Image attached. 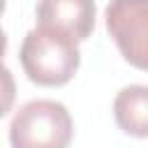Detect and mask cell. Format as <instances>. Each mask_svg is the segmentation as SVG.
<instances>
[{
	"mask_svg": "<svg viewBox=\"0 0 148 148\" xmlns=\"http://www.w3.org/2000/svg\"><path fill=\"white\" fill-rule=\"evenodd\" d=\"M5 7H7V0H0V16H2V12H5Z\"/></svg>",
	"mask_w": 148,
	"mask_h": 148,
	"instance_id": "8",
	"label": "cell"
},
{
	"mask_svg": "<svg viewBox=\"0 0 148 148\" xmlns=\"http://www.w3.org/2000/svg\"><path fill=\"white\" fill-rule=\"evenodd\" d=\"M104 25L125 62L148 72V0H109Z\"/></svg>",
	"mask_w": 148,
	"mask_h": 148,
	"instance_id": "3",
	"label": "cell"
},
{
	"mask_svg": "<svg viewBox=\"0 0 148 148\" xmlns=\"http://www.w3.org/2000/svg\"><path fill=\"white\" fill-rule=\"evenodd\" d=\"M5 51H7V35H5V30L0 28V62H2V56H5Z\"/></svg>",
	"mask_w": 148,
	"mask_h": 148,
	"instance_id": "7",
	"label": "cell"
},
{
	"mask_svg": "<svg viewBox=\"0 0 148 148\" xmlns=\"http://www.w3.org/2000/svg\"><path fill=\"white\" fill-rule=\"evenodd\" d=\"M113 118L125 134L148 139V86L134 83L118 90L113 99Z\"/></svg>",
	"mask_w": 148,
	"mask_h": 148,
	"instance_id": "5",
	"label": "cell"
},
{
	"mask_svg": "<svg viewBox=\"0 0 148 148\" xmlns=\"http://www.w3.org/2000/svg\"><path fill=\"white\" fill-rule=\"evenodd\" d=\"M35 16L37 28L79 44L92 35L97 7L95 0H39Z\"/></svg>",
	"mask_w": 148,
	"mask_h": 148,
	"instance_id": "4",
	"label": "cell"
},
{
	"mask_svg": "<svg viewBox=\"0 0 148 148\" xmlns=\"http://www.w3.org/2000/svg\"><path fill=\"white\" fill-rule=\"evenodd\" d=\"M16 102V81L14 74L0 62V118H5Z\"/></svg>",
	"mask_w": 148,
	"mask_h": 148,
	"instance_id": "6",
	"label": "cell"
},
{
	"mask_svg": "<svg viewBox=\"0 0 148 148\" xmlns=\"http://www.w3.org/2000/svg\"><path fill=\"white\" fill-rule=\"evenodd\" d=\"M18 58L25 76L44 88L69 83L81 65V51L74 42L42 28H35L23 37Z\"/></svg>",
	"mask_w": 148,
	"mask_h": 148,
	"instance_id": "1",
	"label": "cell"
},
{
	"mask_svg": "<svg viewBox=\"0 0 148 148\" xmlns=\"http://www.w3.org/2000/svg\"><path fill=\"white\" fill-rule=\"evenodd\" d=\"M72 136L74 120L67 106L56 99H32L9 123L12 148H69Z\"/></svg>",
	"mask_w": 148,
	"mask_h": 148,
	"instance_id": "2",
	"label": "cell"
}]
</instances>
